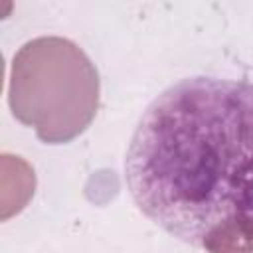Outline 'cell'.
Returning a JSON list of instances; mask_svg holds the SVG:
<instances>
[{"instance_id": "cell-1", "label": "cell", "mask_w": 253, "mask_h": 253, "mask_svg": "<svg viewBox=\"0 0 253 253\" xmlns=\"http://www.w3.org/2000/svg\"><path fill=\"white\" fill-rule=\"evenodd\" d=\"M136 208L172 237L210 247L253 221V83L188 77L144 109L125 156Z\"/></svg>"}]
</instances>
